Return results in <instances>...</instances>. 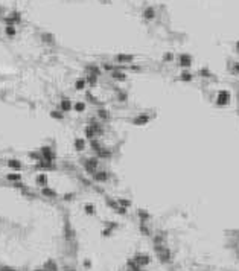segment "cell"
<instances>
[{
    "instance_id": "6da1fadb",
    "label": "cell",
    "mask_w": 239,
    "mask_h": 271,
    "mask_svg": "<svg viewBox=\"0 0 239 271\" xmlns=\"http://www.w3.org/2000/svg\"><path fill=\"white\" fill-rule=\"evenodd\" d=\"M154 250H155V253H157V256H158V259H160V262L169 263V262L172 261V253H171V250H169L168 247H164L163 244H162V245H155Z\"/></svg>"
},
{
    "instance_id": "7a4b0ae2",
    "label": "cell",
    "mask_w": 239,
    "mask_h": 271,
    "mask_svg": "<svg viewBox=\"0 0 239 271\" xmlns=\"http://www.w3.org/2000/svg\"><path fill=\"white\" fill-rule=\"evenodd\" d=\"M230 104V91L229 90H219L216 96V105L218 107H225Z\"/></svg>"
},
{
    "instance_id": "3957f363",
    "label": "cell",
    "mask_w": 239,
    "mask_h": 271,
    "mask_svg": "<svg viewBox=\"0 0 239 271\" xmlns=\"http://www.w3.org/2000/svg\"><path fill=\"white\" fill-rule=\"evenodd\" d=\"M91 178L96 183H107L110 180V174H108V171H105V169H98L95 174H91Z\"/></svg>"
},
{
    "instance_id": "277c9868",
    "label": "cell",
    "mask_w": 239,
    "mask_h": 271,
    "mask_svg": "<svg viewBox=\"0 0 239 271\" xmlns=\"http://www.w3.org/2000/svg\"><path fill=\"white\" fill-rule=\"evenodd\" d=\"M149 120H151V116L146 113H140V114H137L136 117H132L131 119V124L132 125H136V126H143V125H146L149 124Z\"/></svg>"
},
{
    "instance_id": "5b68a950",
    "label": "cell",
    "mask_w": 239,
    "mask_h": 271,
    "mask_svg": "<svg viewBox=\"0 0 239 271\" xmlns=\"http://www.w3.org/2000/svg\"><path fill=\"white\" fill-rule=\"evenodd\" d=\"M192 63H194V59H192V55H189V53H180L178 55V66L180 67L187 69V67L192 66Z\"/></svg>"
},
{
    "instance_id": "8992f818",
    "label": "cell",
    "mask_w": 239,
    "mask_h": 271,
    "mask_svg": "<svg viewBox=\"0 0 239 271\" xmlns=\"http://www.w3.org/2000/svg\"><path fill=\"white\" fill-rule=\"evenodd\" d=\"M95 157H98L99 160H110L113 157V151L107 146H102L98 152H95Z\"/></svg>"
},
{
    "instance_id": "52a82bcc",
    "label": "cell",
    "mask_w": 239,
    "mask_h": 271,
    "mask_svg": "<svg viewBox=\"0 0 239 271\" xmlns=\"http://www.w3.org/2000/svg\"><path fill=\"white\" fill-rule=\"evenodd\" d=\"M96 116H98V119L101 122H108L111 119V113L107 110V108L101 107V108H98L96 110Z\"/></svg>"
},
{
    "instance_id": "ba28073f",
    "label": "cell",
    "mask_w": 239,
    "mask_h": 271,
    "mask_svg": "<svg viewBox=\"0 0 239 271\" xmlns=\"http://www.w3.org/2000/svg\"><path fill=\"white\" fill-rule=\"evenodd\" d=\"M134 55L131 53H119L116 55V63H121V64H128V63H132L134 61Z\"/></svg>"
},
{
    "instance_id": "9c48e42d",
    "label": "cell",
    "mask_w": 239,
    "mask_h": 271,
    "mask_svg": "<svg viewBox=\"0 0 239 271\" xmlns=\"http://www.w3.org/2000/svg\"><path fill=\"white\" fill-rule=\"evenodd\" d=\"M132 259H134L140 267H146L148 263L151 262V257L148 254H145V253H139V254H136L134 257H132Z\"/></svg>"
},
{
    "instance_id": "30bf717a",
    "label": "cell",
    "mask_w": 239,
    "mask_h": 271,
    "mask_svg": "<svg viewBox=\"0 0 239 271\" xmlns=\"http://www.w3.org/2000/svg\"><path fill=\"white\" fill-rule=\"evenodd\" d=\"M110 76L114 81H127V75L123 70H121V67H116L113 72H110Z\"/></svg>"
},
{
    "instance_id": "8fae6325",
    "label": "cell",
    "mask_w": 239,
    "mask_h": 271,
    "mask_svg": "<svg viewBox=\"0 0 239 271\" xmlns=\"http://www.w3.org/2000/svg\"><path fill=\"white\" fill-rule=\"evenodd\" d=\"M155 9L152 8V6H148V8H145L143 9V18L145 20H148V22H151V20H154L155 18Z\"/></svg>"
},
{
    "instance_id": "7c38bea8",
    "label": "cell",
    "mask_w": 239,
    "mask_h": 271,
    "mask_svg": "<svg viewBox=\"0 0 239 271\" xmlns=\"http://www.w3.org/2000/svg\"><path fill=\"white\" fill-rule=\"evenodd\" d=\"M59 108H61V111H70L72 110V102L67 98H64L61 102H59Z\"/></svg>"
},
{
    "instance_id": "4fadbf2b",
    "label": "cell",
    "mask_w": 239,
    "mask_h": 271,
    "mask_svg": "<svg viewBox=\"0 0 239 271\" xmlns=\"http://www.w3.org/2000/svg\"><path fill=\"white\" fill-rule=\"evenodd\" d=\"M192 79H194V75H192L190 72H187V70L181 72V75H180V81H183V82H190Z\"/></svg>"
},
{
    "instance_id": "5bb4252c",
    "label": "cell",
    "mask_w": 239,
    "mask_h": 271,
    "mask_svg": "<svg viewBox=\"0 0 239 271\" xmlns=\"http://www.w3.org/2000/svg\"><path fill=\"white\" fill-rule=\"evenodd\" d=\"M85 85H87V81H85L84 78H79V79H76V82H75V89L81 91V90L85 89Z\"/></svg>"
},
{
    "instance_id": "9a60e30c",
    "label": "cell",
    "mask_w": 239,
    "mask_h": 271,
    "mask_svg": "<svg viewBox=\"0 0 239 271\" xmlns=\"http://www.w3.org/2000/svg\"><path fill=\"white\" fill-rule=\"evenodd\" d=\"M85 108H87V105H85V102H76L75 105H73V110L76 111V113H84L85 111Z\"/></svg>"
},
{
    "instance_id": "2e32d148",
    "label": "cell",
    "mask_w": 239,
    "mask_h": 271,
    "mask_svg": "<svg viewBox=\"0 0 239 271\" xmlns=\"http://www.w3.org/2000/svg\"><path fill=\"white\" fill-rule=\"evenodd\" d=\"M117 101H119V102H127V101H128L127 91H119L117 93Z\"/></svg>"
},
{
    "instance_id": "e0dca14e",
    "label": "cell",
    "mask_w": 239,
    "mask_h": 271,
    "mask_svg": "<svg viewBox=\"0 0 239 271\" xmlns=\"http://www.w3.org/2000/svg\"><path fill=\"white\" fill-rule=\"evenodd\" d=\"M139 218H140V221H146L149 218V213L148 212H145V210H139Z\"/></svg>"
},
{
    "instance_id": "ac0fdd59",
    "label": "cell",
    "mask_w": 239,
    "mask_h": 271,
    "mask_svg": "<svg viewBox=\"0 0 239 271\" xmlns=\"http://www.w3.org/2000/svg\"><path fill=\"white\" fill-rule=\"evenodd\" d=\"M140 232H142L143 235H146V236H149V235H151V233H149V228H148L146 226H145V222H143V221L140 222Z\"/></svg>"
},
{
    "instance_id": "d6986e66",
    "label": "cell",
    "mask_w": 239,
    "mask_h": 271,
    "mask_svg": "<svg viewBox=\"0 0 239 271\" xmlns=\"http://www.w3.org/2000/svg\"><path fill=\"white\" fill-rule=\"evenodd\" d=\"M117 203H119V204H121L122 207H130V204H131V203H130L128 200H123V198H119Z\"/></svg>"
},
{
    "instance_id": "ffe728a7",
    "label": "cell",
    "mask_w": 239,
    "mask_h": 271,
    "mask_svg": "<svg viewBox=\"0 0 239 271\" xmlns=\"http://www.w3.org/2000/svg\"><path fill=\"white\" fill-rule=\"evenodd\" d=\"M102 67H104V70H107V72H113V70L116 69V67L113 66V64H108V63H104Z\"/></svg>"
},
{
    "instance_id": "44dd1931",
    "label": "cell",
    "mask_w": 239,
    "mask_h": 271,
    "mask_svg": "<svg viewBox=\"0 0 239 271\" xmlns=\"http://www.w3.org/2000/svg\"><path fill=\"white\" fill-rule=\"evenodd\" d=\"M84 209H85V212H87L88 215H93V213H95V207H93L91 204H85Z\"/></svg>"
},
{
    "instance_id": "7402d4cb",
    "label": "cell",
    "mask_w": 239,
    "mask_h": 271,
    "mask_svg": "<svg viewBox=\"0 0 239 271\" xmlns=\"http://www.w3.org/2000/svg\"><path fill=\"white\" fill-rule=\"evenodd\" d=\"M231 73H233V75H239V63L233 64V67H231Z\"/></svg>"
},
{
    "instance_id": "603a6c76",
    "label": "cell",
    "mask_w": 239,
    "mask_h": 271,
    "mask_svg": "<svg viewBox=\"0 0 239 271\" xmlns=\"http://www.w3.org/2000/svg\"><path fill=\"white\" fill-rule=\"evenodd\" d=\"M200 75H201V76H207V78H209V76H210V72H209L207 69H201V70H200Z\"/></svg>"
},
{
    "instance_id": "cb8c5ba5",
    "label": "cell",
    "mask_w": 239,
    "mask_h": 271,
    "mask_svg": "<svg viewBox=\"0 0 239 271\" xmlns=\"http://www.w3.org/2000/svg\"><path fill=\"white\" fill-rule=\"evenodd\" d=\"M163 59L164 61H172V59H174V55H172V53H164Z\"/></svg>"
},
{
    "instance_id": "d4e9b609",
    "label": "cell",
    "mask_w": 239,
    "mask_h": 271,
    "mask_svg": "<svg viewBox=\"0 0 239 271\" xmlns=\"http://www.w3.org/2000/svg\"><path fill=\"white\" fill-rule=\"evenodd\" d=\"M236 50H238V52H239V41H238V43H236Z\"/></svg>"
},
{
    "instance_id": "484cf974",
    "label": "cell",
    "mask_w": 239,
    "mask_h": 271,
    "mask_svg": "<svg viewBox=\"0 0 239 271\" xmlns=\"http://www.w3.org/2000/svg\"><path fill=\"white\" fill-rule=\"evenodd\" d=\"M140 271H148V270H140Z\"/></svg>"
}]
</instances>
